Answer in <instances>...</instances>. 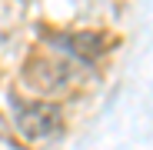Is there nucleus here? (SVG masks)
<instances>
[{
	"label": "nucleus",
	"instance_id": "obj_1",
	"mask_svg": "<svg viewBox=\"0 0 153 150\" xmlns=\"http://www.w3.org/2000/svg\"><path fill=\"white\" fill-rule=\"evenodd\" d=\"M17 127L23 137H57L60 134V110L53 104H27L17 107Z\"/></svg>",
	"mask_w": 153,
	"mask_h": 150
},
{
	"label": "nucleus",
	"instance_id": "obj_2",
	"mask_svg": "<svg viewBox=\"0 0 153 150\" xmlns=\"http://www.w3.org/2000/svg\"><path fill=\"white\" fill-rule=\"evenodd\" d=\"M67 54H73V57H80V60H97L100 54H103V37L100 34H76V37H60L57 40Z\"/></svg>",
	"mask_w": 153,
	"mask_h": 150
}]
</instances>
